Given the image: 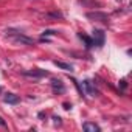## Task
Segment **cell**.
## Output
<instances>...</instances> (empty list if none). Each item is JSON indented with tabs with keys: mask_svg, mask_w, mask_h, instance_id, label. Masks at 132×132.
Instances as JSON below:
<instances>
[{
	"mask_svg": "<svg viewBox=\"0 0 132 132\" xmlns=\"http://www.w3.org/2000/svg\"><path fill=\"white\" fill-rule=\"evenodd\" d=\"M6 36H10L16 44H20V45H27V47H31V45H34V40L31 39V37H28V36H25V34H22L20 31H16V30H6Z\"/></svg>",
	"mask_w": 132,
	"mask_h": 132,
	"instance_id": "cell-1",
	"label": "cell"
},
{
	"mask_svg": "<svg viewBox=\"0 0 132 132\" xmlns=\"http://www.w3.org/2000/svg\"><path fill=\"white\" fill-rule=\"evenodd\" d=\"M44 34H45V36H53V34H56V31H53V30H47V31H44Z\"/></svg>",
	"mask_w": 132,
	"mask_h": 132,
	"instance_id": "cell-13",
	"label": "cell"
},
{
	"mask_svg": "<svg viewBox=\"0 0 132 132\" xmlns=\"http://www.w3.org/2000/svg\"><path fill=\"white\" fill-rule=\"evenodd\" d=\"M86 17L90 20H98V22H107L109 20V16L103 11H89L86 14Z\"/></svg>",
	"mask_w": 132,
	"mask_h": 132,
	"instance_id": "cell-3",
	"label": "cell"
},
{
	"mask_svg": "<svg viewBox=\"0 0 132 132\" xmlns=\"http://www.w3.org/2000/svg\"><path fill=\"white\" fill-rule=\"evenodd\" d=\"M93 45H96V47H103L104 45V33L101 30H95L93 31Z\"/></svg>",
	"mask_w": 132,
	"mask_h": 132,
	"instance_id": "cell-5",
	"label": "cell"
},
{
	"mask_svg": "<svg viewBox=\"0 0 132 132\" xmlns=\"http://www.w3.org/2000/svg\"><path fill=\"white\" fill-rule=\"evenodd\" d=\"M120 86H121V89H126V86H127V84H126V81H124V79H121V81H120Z\"/></svg>",
	"mask_w": 132,
	"mask_h": 132,
	"instance_id": "cell-14",
	"label": "cell"
},
{
	"mask_svg": "<svg viewBox=\"0 0 132 132\" xmlns=\"http://www.w3.org/2000/svg\"><path fill=\"white\" fill-rule=\"evenodd\" d=\"M54 65L56 67H59L61 70H65V72H73V67L70 64H67V62H62V61H54Z\"/></svg>",
	"mask_w": 132,
	"mask_h": 132,
	"instance_id": "cell-9",
	"label": "cell"
},
{
	"mask_svg": "<svg viewBox=\"0 0 132 132\" xmlns=\"http://www.w3.org/2000/svg\"><path fill=\"white\" fill-rule=\"evenodd\" d=\"M79 3L82 5H95V6H100L98 2H93V0H79Z\"/></svg>",
	"mask_w": 132,
	"mask_h": 132,
	"instance_id": "cell-12",
	"label": "cell"
},
{
	"mask_svg": "<svg viewBox=\"0 0 132 132\" xmlns=\"http://www.w3.org/2000/svg\"><path fill=\"white\" fill-rule=\"evenodd\" d=\"M51 87H53V92H56V93H64L65 92V87L59 79H51Z\"/></svg>",
	"mask_w": 132,
	"mask_h": 132,
	"instance_id": "cell-7",
	"label": "cell"
},
{
	"mask_svg": "<svg viewBox=\"0 0 132 132\" xmlns=\"http://www.w3.org/2000/svg\"><path fill=\"white\" fill-rule=\"evenodd\" d=\"M0 126H6V123L3 121V118H2V117H0Z\"/></svg>",
	"mask_w": 132,
	"mask_h": 132,
	"instance_id": "cell-16",
	"label": "cell"
},
{
	"mask_svg": "<svg viewBox=\"0 0 132 132\" xmlns=\"http://www.w3.org/2000/svg\"><path fill=\"white\" fill-rule=\"evenodd\" d=\"M53 120H54V124H61V118L59 117H53Z\"/></svg>",
	"mask_w": 132,
	"mask_h": 132,
	"instance_id": "cell-15",
	"label": "cell"
},
{
	"mask_svg": "<svg viewBox=\"0 0 132 132\" xmlns=\"http://www.w3.org/2000/svg\"><path fill=\"white\" fill-rule=\"evenodd\" d=\"M0 92H2V89H0Z\"/></svg>",
	"mask_w": 132,
	"mask_h": 132,
	"instance_id": "cell-18",
	"label": "cell"
},
{
	"mask_svg": "<svg viewBox=\"0 0 132 132\" xmlns=\"http://www.w3.org/2000/svg\"><path fill=\"white\" fill-rule=\"evenodd\" d=\"M82 93L90 95V96H95L96 95V89H95V86H93V82L90 79L82 81Z\"/></svg>",
	"mask_w": 132,
	"mask_h": 132,
	"instance_id": "cell-4",
	"label": "cell"
},
{
	"mask_svg": "<svg viewBox=\"0 0 132 132\" xmlns=\"http://www.w3.org/2000/svg\"><path fill=\"white\" fill-rule=\"evenodd\" d=\"M78 36H79V37H81V39H82V40L86 42V47H87V48L93 47V39H90L89 36H86V34H82V33H79Z\"/></svg>",
	"mask_w": 132,
	"mask_h": 132,
	"instance_id": "cell-10",
	"label": "cell"
},
{
	"mask_svg": "<svg viewBox=\"0 0 132 132\" xmlns=\"http://www.w3.org/2000/svg\"><path fill=\"white\" fill-rule=\"evenodd\" d=\"M19 101H20V98L14 93H5L3 95V103H6V104H17Z\"/></svg>",
	"mask_w": 132,
	"mask_h": 132,
	"instance_id": "cell-6",
	"label": "cell"
},
{
	"mask_svg": "<svg viewBox=\"0 0 132 132\" xmlns=\"http://www.w3.org/2000/svg\"><path fill=\"white\" fill-rule=\"evenodd\" d=\"M82 129L86 132H100V126L95 124V123H89V121L82 124Z\"/></svg>",
	"mask_w": 132,
	"mask_h": 132,
	"instance_id": "cell-8",
	"label": "cell"
},
{
	"mask_svg": "<svg viewBox=\"0 0 132 132\" xmlns=\"http://www.w3.org/2000/svg\"><path fill=\"white\" fill-rule=\"evenodd\" d=\"M22 75H23V76H27V78L40 79V78H44V76H48V72L40 70V69H34V70H23V72H22Z\"/></svg>",
	"mask_w": 132,
	"mask_h": 132,
	"instance_id": "cell-2",
	"label": "cell"
},
{
	"mask_svg": "<svg viewBox=\"0 0 132 132\" xmlns=\"http://www.w3.org/2000/svg\"><path fill=\"white\" fill-rule=\"evenodd\" d=\"M70 107H72V106H70V104H67V103H65V104H64V109H65V110H69Z\"/></svg>",
	"mask_w": 132,
	"mask_h": 132,
	"instance_id": "cell-17",
	"label": "cell"
},
{
	"mask_svg": "<svg viewBox=\"0 0 132 132\" xmlns=\"http://www.w3.org/2000/svg\"><path fill=\"white\" fill-rule=\"evenodd\" d=\"M45 19H54V20H57V19H62V14L61 13H50V14H45Z\"/></svg>",
	"mask_w": 132,
	"mask_h": 132,
	"instance_id": "cell-11",
	"label": "cell"
}]
</instances>
